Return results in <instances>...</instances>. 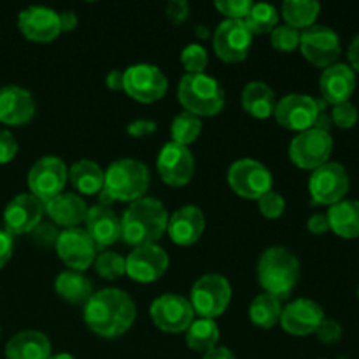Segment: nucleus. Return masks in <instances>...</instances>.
Returning <instances> with one entry per match:
<instances>
[{
  "instance_id": "nucleus-1",
  "label": "nucleus",
  "mask_w": 359,
  "mask_h": 359,
  "mask_svg": "<svg viewBox=\"0 0 359 359\" xmlns=\"http://www.w3.org/2000/svg\"><path fill=\"white\" fill-rule=\"evenodd\" d=\"M83 316L88 328L98 337L118 339L132 328L137 309L128 293L116 287H107L93 293V297L84 305Z\"/></svg>"
},
{
  "instance_id": "nucleus-2",
  "label": "nucleus",
  "mask_w": 359,
  "mask_h": 359,
  "mask_svg": "<svg viewBox=\"0 0 359 359\" xmlns=\"http://www.w3.org/2000/svg\"><path fill=\"white\" fill-rule=\"evenodd\" d=\"M168 226V212L163 203L151 196H142L130 203L121 217V238L125 244H156Z\"/></svg>"
},
{
  "instance_id": "nucleus-3",
  "label": "nucleus",
  "mask_w": 359,
  "mask_h": 359,
  "mask_svg": "<svg viewBox=\"0 0 359 359\" xmlns=\"http://www.w3.org/2000/svg\"><path fill=\"white\" fill-rule=\"evenodd\" d=\"M149 188V170L146 165L133 158H121L109 165L104 172V188H102V205L121 200L135 202L142 198Z\"/></svg>"
},
{
  "instance_id": "nucleus-4",
  "label": "nucleus",
  "mask_w": 359,
  "mask_h": 359,
  "mask_svg": "<svg viewBox=\"0 0 359 359\" xmlns=\"http://www.w3.org/2000/svg\"><path fill=\"white\" fill-rule=\"evenodd\" d=\"M300 277V262L283 245L265 249L258 259V283L265 293L284 300L294 290Z\"/></svg>"
},
{
  "instance_id": "nucleus-5",
  "label": "nucleus",
  "mask_w": 359,
  "mask_h": 359,
  "mask_svg": "<svg viewBox=\"0 0 359 359\" xmlns=\"http://www.w3.org/2000/svg\"><path fill=\"white\" fill-rule=\"evenodd\" d=\"M177 97L186 112L195 116H216L224 107V91L219 81L207 74H184Z\"/></svg>"
},
{
  "instance_id": "nucleus-6",
  "label": "nucleus",
  "mask_w": 359,
  "mask_h": 359,
  "mask_svg": "<svg viewBox=\"0 0 359 359\" xmlns=\"http://www.w3.org/2000/svg\"><path fill=\"white\" fill-rule=\"evenodd\" d=\"M231 300V286L219 273L202 276L191 287V307L200 318L214 319L223 314Z\"/></svg>"
},
{
  "instance_id": "nucleus-7",
  "label": "nucleus",
  "mask_w": 359,
  "mask_h": 359,
  "mask_svg": "<svg viewBox=\"0 0 359 359\" xmlns=\"http://www.w3.org/2000/svg\"><path fill=\"white\" fill-rule=\"evenodd\" d=\"M230 188L242 198L259 200L265 193L272 191V174L258 160L242 158L228 168Z\"/></svg>"
},
{
  "instance_id": "nucleus-8",
  "label": "nucleus",
  "mask_w": 359,
  "mask_h": 359,
  "mask_svg": "<svg viewBox=\"0 0 359 359\" xmlns=\"http://www.w3.org/2000/svg\"><path fill=\"white\" fill-rule=\"evenodd\" d=\"M309 191L314 203L330 207L335 205L342 202L344 196L349 193V174L344 165L328 161L312 170L311 179H309Z\"/></svg>"
},
{
  "instance_id": "nucleus-9",
  "label": "nucleus",
  "mask_w": 359,
  "mask_h": 359,
  "mask_svg": "<svg viewBox=\"0 0 359 359\" xmlns=\"http://www.w3.org/2000/svg\"><path fill=\"white\" fill-rule=\"evenodd\" d=\"M123 90L137 102L153 104L165 97L168 90V79L156 65L137 63L125 70Z\"/></svg>"
},
{
  "instance_id": "nucleus-10",
  "label": "nucleus",
  "mask_w": 359,
  "mask_h": 359,
  "mask_svg": "<svg viewBox=\"0 0 359 359\" xmlns=\"http://www.w3.org/2000/svg\"><path fill=\"white\" fill-rule=\"evenodd\" d=\"M298 48L302 49L305 60H309L312 65L325 67V69L335 65L342 53L339 35L326 25H312L302 30Z\"/></svg>"
},
{
  "instance_id": "nucleus-11",
  "label": "nucleus",
  "mask_w": 359,
  "mask_h": 359,
  "mask_svg": "<svg viewBox=\"0 0 359 359\" xmlns=\"http://www.w3.org/2000/svg\"><path fill=\"white\" fill-rule=\"evenodd\" d=\"M333 151V139L328 132L321 130H305L298 133L290 144V158L297 167L304 170H316L328 163Z\"/></svg>"
},
{
  "instance_id": "nucleus-12",
  "label": "nucleus",
  "mask_w": 359,
  "mask_h": 359,
  "mask_svg": "<svg viewBox=\"0 0 359 359\" xmlns=\"http://www.w3.org/2000/svg\"><path fill=\"white\" fill-rule=\"evenodd\" d=\"M67 184V165L58 156H44L32 165L28 172V188L42 203L62 195Z\"/></svg>"
},
{
  "instance_id": "nucleus-13",
  "label": "nucleus",
  "mask_w": 359,
  "mask_h": 359,
  "mask_svg": "<svg viewBox=\"0 0 359 359\" xmlns=\"http://www.w3.org/2000/svg\"><path fill=\"white\" fill-rule=\"evenodd\" d=\"M151 319L160 330L167 333H179L189 328L193 323V311L189 300L175 293H167L158 297L151 304Z\"/></svg>"
},
{
  "instance_id": "nucleus-14",
  "label": "nucleus",
  "mask_w": 359,
  "mask_h": 359,
  "mask_svg": "<svg viewBox=\"0 0 359 359\" xmlns=\"http://www.w3.org/2000/svg\"><path fill=\"white\" fill-rule=\"evenodd\" d=\"M252 44V34L242 20H224L214 32V51L223 62L245 60Z\"/></svg>"
},
{
  "instance_id": "nucleus-15",
  "label": "nucleus",
  "mask_w": 359,
  "mask_h": 359,
  "mask_svg": "<svg viewBox=\"0 0 359 359\" xmlns=\"http://www.w3.org/2000/svg\"><path fill=\"white\" fill-rule=\"evenodd\" d=\"M318 112L316 98L300 93L286 95L277 102L276 109H273V116L280 126L300 133L314 126Z\"/></svg>"
},
{
  "instance_id": "nucleus-16",
  "label": "nucleus",
  "mask_w": 359,
  "mask_h": 359,
  "mask_svg": "<svg viewBox=\"0 0 359 359\" xmlns=\"http://www.w3.org/2000/svg\"><path fill=\"white\" fill-rule=\"evenodd\" d=\"M55 248L62 262L67 266H70V270L84 272L93 265L97 249H95V244L88 231L83 228H67V230L60 231Z\"/></svg>"
},
{
  "instance_id": "nucleus-17",
  "label": "nucleus",
  "mask_w": 359,
  "mask_h": 359,
  "mask_svg": "<svg viewBox=\"0 0 359 359\" xmlns=\"http://www.w3.org/2000/svg\"><path fill=\"white\" fill-rule=\"evenodd\" d=\"M126 262V273L132 280L137 283L149 284L160 279L168 269V255L163 248L158 244L140 245L135 248L125 258Z\"/></svg>"
},
{
  "instance_id": "nucleus-18",
  "label": "nucleus",
  "mask_w": 359,
  "mask_h": 359,
  "mask_svg": "<svg viewBox=\"0 0 359 359\" xmlns=\"http://www.w3.org/2000/svg\"><path fill=\"white\" fill-rule=\"evenodd\" d=\"M156 167L161 179L167 184L179 188L191 181L193 174H195V158L186 146L168 142L161 147L160 154H158Z\"/></svg>"
},
{
  "instance_id": "nucleus-19",
  "label": "nucleus",
  "mask_w": 359,
  "mask_h": 359,
  "mask_svg": "<svg viewBox=\"0 0 359 359\" xmlns=\"http://www.w3.org/2000/svg\"><path fill=\"white\" fill-rule=\"evenodd\" d=\"M44 203L35 198L32 193H21L7 203L4 210V224L9 235L30 233L42 221Z\"/></svg>"
},
{
  "instance_id": "nucleus-20",
  "label": "nucleus",
  "mask_w": 359,
  "mask_h": 359,
  "mask_svg": "<svg viewBox=\"0 0 359 359\" xmlns=\"http://www.w3.org/2000/svg\"><path fill=\"white\" fill-rule=\"evenodd\" d=\"M20 32L34 42H51L62 34L58 13L44 6H30L18 16Z\"/></svg>"
},
{
  "instance_id": "nucleus-21",
  "label": "nucleus",
  "mask_w": 359,
  "mask_h": 359,
  "mask_svg": "<svg viewBox=\"0 0 359 359\" xmlns=\"http://www.w3.org/2000/svg\"><path fill=\"white\" fill-rule=\"evenodd\" d=\"M325 319L321 305L309 298H297L286 307H283L280 325L287 333L297 337H305L316 333Z\"/></svg>"
},
{
  "instance_id": "nucleus-22",
  "label": "nucleus",
  "mask_w": 359,
  "mask_h": 359,
  "mask_svg": "<svg viewBox=\"0 0 359 359\" xmlns=\"http://www.w3.org/2000/svg\"><path fill=\"white\" fill-rule=\"evenodd\" d=\"M86 231L97 251H104L121 238V219L109 205H93L88 209Z\"/></svg>"
},
{
  "instance_id": "nucleus-23",
  "label": "nucleus",
  "mask_w": 359,
  "mask_h": 359,
  "mask_svg": "<svg viewBox=\"0 0 359 359\" xmlns=\"http://www.w3.org/2000/svg\"><path fill=\"white\" fill-rule=\"evenodd\" d=\"M35 114V100L25 88L9 84L0 88V123L11 126L25 125Z\"/></svg>"
},
{
  "instance_id": "nucleus-24",
  "label": "nucleus",
  "mask_w": 359,
  "mask_h": 359,
  "mask_svg": "<svg viewBox=\"0 0 359 359\" xmlns=\"http://www.w3.org/2000/svg\"><path fill=\"white\" fill-rule=\"evenodd\" d=\"M319 90H321V98L328 105L349 102L356 90L354 70L346 63H335V65L328 67L319 79Z\"/></svg>"
},
{
  "instance_id": "nucleus-25",
  "label": "nucleus",
  "mask_w": 359,
  "mask_h": 359,
  "mask_svg": "<svg viewBox=\"0 0 359 359\" xmlns=\"http://www.w3.org/2000/svg\"><path fill=\"white\" fill-rule=\"evenodd\" d=\"M205 230V216L196 205H184L172 214L167 231L177 245H191L202 237Z\"/></svg>"
},
{
  "instance_id": "nucleus-26",
  "label": "nucleus",
  "mask_w": 359,
  "mask_h": 359,
  "mask_svg": "<svg viewBox=\"0 0 359 359\" xmlns=\"http://www.w3.org/2000/svg\"><path fill=\"white\" fill-rule=\"evenodd\" d=\"M88 209L90 207L86 205V202L74 193H62L44 203V212L51 217L53 223L60 224L65 230L77 228V224L86 221Z\"/></svg>"
},
{
  "instance_id": "nucleus-27",
  "label": "nucleus",
  "mask_w": 359,
  "mask_h": 359,
  "mask_svg": "<svg viewBox=\"0 0 359 359\" xmlns=\"http://www.w3.org/2000/svg\"><path fill=\"white\" fill-rule=\"evenodd\" d=\"M51 356V342L42 332L25 330L16 333L6 346L7 359H48Z\"/></svg>"
},
{
  "instance_id": "nucleus-28",
  "label": "nucleus",
  "mask_w": 359,
  "mask_h": 359,
  "mask_svg": "<svg viewBox=\"0 0 359 359\" xmlns=\"http://www.w3.org/2000/svg\"><path fill=\"white\" fill-rule=\"evenodd\" d=\"M276 104V93L263 81H251L242 90V107L255 118L266 119L272 116Z\"/></svg>"
},
{
  "instance_id": "nucleus-29",
  "label": "nucleus",
  "mask_w": 359,
  "mask_h": 359,
  "mask_svg": "<svg viewBox=\"0 0 359 359\" xmlns=\"http://www.w3.org/2000/svg\"><path fill=\"white\" fill-rule=\"evenodd\" d=\"M55 290L63 300L72 305H86L93 297V284L83 272L63 270L55 280Z\"/></svg>"
},
{
  "instance_id": "nucleus-30",
  "label": "nucleus",
  "mask_w": 359,
  "mask_h": 359,
  "mask_svg": "<svg viewBox=\"0 0 359 359\" xmlns=\"http://www.w3.org/2000/svg\"><path fill=\"white\" fill-rule=\"evenodd\" d=\"M330 230L342 238L359 237V202L358 200H342L330 207L328 214Z\"/></svg>"
},
{
  "instance_id": "nucleus-31",
  "label": "nucleus",
  "mask_w": 359,
  "mask_h": 359,
  "mask_svg": "<svg viewBox=\"0 0 359 359\" xmlns=\"http://www.w3.org/2000/svg\"><path fill=\"white\" fill-rule=\"evenodd\" d=\"M69 181L83 195H95L104 188V170L93 160H79L69 168Z\"/></svg>"
},
{
  "instance_id": "nucleus-32",
  "label": "nucleus",
  "mask_w": 359,
  "mask_h": 359,
  "mask_svg": "<svg viewBox=\"0 0 359 359\" xmlns=\"http://www.w3.org/2000/svg\"><path fill=\"white\" fill-rule=\"evenodd\" d=\"M219 340V328H217L214 319H196L186 330V344L189 349L198 351V353H209L214 347H217Z\"/></svg>"
},
{
  "instance_id": "nucleus-33",
  "label": "nucleus",
  "mask_w": 359,
  "mask_h": 359,
  "mask_svg": "<svg viewBox=\"0 0 359 359\" xmlns=\"http://www.w3.org/2000/svg\"><path fill=\"white\" fill-rule=\"evenodd\" d=\"M280 314H283V304L279 298L269 293L258 294L249 307L251 321L263 330L273 328L280 321Z\"/></svg>"
},
{
  "instance_id": "nucleus-34",
  "label": "nucleus",
  "mask_w": 359,
  "mask_h": 359,
  "mask_svg": "<svg viewBox=\"0 0 359 359\" xmlns=\"http://www.w3.org/2000/svg\"><path fill=\"white\" fill-rule=\"evenodd\" d=\"M321 4L316 0H286L283 4V16L286 25L293 28H309L316 25Z\"/></svg>"
},
{
  "instance_id": "nucleus-35",
  "label": "nucleus",
  "mask_w": 359,
  "mask_h": 359,
  "mask_svg": "<svg viewBox=\"0 0 359 359\" xmlns=\"http://www.w3.org/2000/svg\"><path fill=\"white\" fill-rule=\"evenodd\" d=\"M244 23L252 35L270 34L279 23V13H277L276 6L269 2L252 4Z\"/></svg>"
},
{
  "instance_id": "nucleus-36",
  "label": "nucleus",
  "mask_w": 359,
  "mask_h": 359,
  "mask_svg": "<svg viewBox=\"0 0 359 359\" xmlns=\"http://www.w3.org/2000/svg\"><path fill=\"white\" fill-rule=\"evenodd\" d=\"M200 132H202V121H200L198 116L191 114V112H181L172 121V142L175 144L188 147L189 144L198 139Z\"/></svg>"
},
{
  "instance_id": "nucleus-37",
  "label": "nucleus",
  "mask_w": 359,
  "mask_h": 359,
  "mask_svg": "<svg viewBox=\"0 0 359 359\" xmlns=\"http://www.w3.org/2000/svg\"><path fill=\"white\" fill-rule=\"evenodd\" d=\"M95 272L102 277V279L114 280L118 277L126 273V262L121 255L112 251H102L100 255L95 256Z\"/></svg>"
},
{
  "instance_id": "nucleus-38",
  "label": "nucleus",
  "mask_w": 359,
  "mask_h": 359,
  "mask_svg": "<svg viewBox=\"0 0 359 359\" xmlns=\"http://www.w3.org/2000/svg\"><path fill=\"white\" fill-rule=\"evenodd\" d=\"M181 63L186 74H203L209 63V55L202 44H188L181 53Z\"/></svg>"
},
{
  "instance_id": "nucleus-39",
  "label": "nucleus",
  "mask_w": 359,
  "mask_h": 359,
  "mask_svg": "<svg viewBox=\"0 0 359 359\" xmlns=\"http://www.w3.org/2000/svg\"><path fill=\"white\" fill-rule=\"evenodd\" d=\"M270 41L273 48L279 51H293L300 46V32L290 25H277L270 32Z\"/></svg>"
},
{
  "instance_id": "nucleus-40",
  "label": "nucleus",
  "mask_w": 359,
  "mask_h": 359,
  "mask_svg": "<svg viewBox=\"0 0 359 359\" xmlns=\"http://www.w3.org/2000/svg\"><path fill=\"white\" fill-rule=\"evenodd\" d=\"M259 212L269 219H277L283 216L284 209H286V202H284L283 195L277 191H269L258 200Z\"/></svg>"
},
{
  "instance_id": "nucleus-41",
  "label": "nucleus",
  "mask_w": 359,
  "mask_h": 359,
  "mask_svg": "<svg viewBox=\"0 0 359 359\" xmlns=\"http://www.w3.org/2000/svg\"><path fill=\"white\" fill-rule=\"evenodd\" d=\"M251 0H217L216 9L226 16V20H245L251 11Z\"/></svg>"
},
{
  "instance_id": "nucleus-42",
  "label": "nucleus",
  "mask_w": 359,
  "mask_h": 359,
  "mask_svg": "<svg viewBox=\"0 0 359 359\" xmlns=\"http://www.w3.org/2000/svg\"><path fill=\"white\" fill-rule=\"evenodd\" d=\"M358 118H359L358 109L354 107L351 102H344V104L333 105L332 121L335 123L339 128H344V130L353 128V126L358 123Z\"/></svg>"
},
{
  "instance_id": "nucleus-43",
  "label": "nucleus",
  "mask_w": 359,
  "mask_h": 359,
  "mask_svg": "<svg viewBox=\"0 0 359 359\" xmlns=\"http://www.w3.org/2000/svg\"><path fill=\"white\" fill-rule=\"evenodd\" d=\"M30 237L35 245L46 249V248H51V245H56V242H58V237H60V231L55 224L42 223L41 221V223L30 231Z\"/></svg>"
},
{
  "instance_id": "nucleus-44",
  "label": "nucleus",
  "mask_w": 359,
  "mask_h": 359,
  "mask_svg": "<svg viewBox=\"0 0 359 359\" xmlns=\"http://www.w3.org/2000/svg\"><path fill=\"white\" fill-rule=\"evenodd\" d=\"M316 335L323 344H337L342 339V326L333 319H323L319 328L316 330Z\"/></svg>"
},
{
  "instance_id": "nucleus-45",
  "label": "nucleus",
  "mask_w": 359,
  "mask_h": 359,
  "mask_svg": "<svg viewBox=\"0 0 359 359\" xmlns=\"http://www.w3.org/2000/svg\"><path fill=\"white\" fill-rule=\"evenodd\" d=\"M18 154V142L9 130H0V165L9 163Z\"/></svg>"
},
{
  "instance_id": "nucleus-46",
  "label": "nucleus",
  "mask_w": 359,
  "mask_h": 359,
  "mask_svg": "<svg viewBox=\"0 0 359 359\" xmlns=\"http://www.w3.org/2000/svg\"><path fill=\"white\" fill-rule=\"evenodd\" d=\"M167 18L174 25H181L188 20L189 16V4L186 0H170L165 7Z\"/></svg>"
},
{
  "instance_id": "nucleus-47",
  "label": "nucleus",
  "mask_w": 359,
  "mask_h": 359,
  "mask_svg": "<svg viewBox=\"0 0 359 359\" xmlns=\"http://www.w3.org/2000/svg\"><path fill=\"white\" fill-rule=\"evenodd\" d=\"M156 130V121H151V119H135V121L128 123V126H126V132L133 137H146L149 133H154Z\"/></svg>"
},
{
  "instance_id": "nucleus-48",
  "label": "nucleus",
  "mask_w": 359,
  "mask_h": 359,
  "mask_svg": "<svg viewBox=\"0 0 359 359\" xmlns=\"http://www.w3.org/2000/svg\"><path fill=\"white\" fill-rule=\"evenodd\" d=\"M14 251L13 235L7 233L6 230H0V270L7 265Z\"/></svg>"
},
{
  "instance_id": "nucleus-49",
  "label": "nucleus",
  "mask_w": 359,
  "mask_h": 359,
  "mask_svg": "<svg viewBox=\"0 0 359 359\" xmlns=\"http://www.w3.org/2000/svg\"><path fill=\"white\" fill-rule=\"evenodd\" d=\"M307 228L311 233L316 235H323L330 230V223L326 214H312L307 221Z\"/></svg>"
},
{
  "instance_id": "nucleus-50",
  "label": "nucleus",
  "mask_w": 359,
  "mask_h": 359,
  "mask_svg": "<svg viewBox=\"0 0 359 359\" xmlns=\"http://www.w3.org/2000/svg\"><path fill=\"white\" fill-rule=\"evenodd\" d=\"M60 18V30L62 32H72L77 27V14L74 11H63L58 14Z\"/></svg>"
},
{
  "instance_id": "nucleus-51",
  "label": "nucleus",
  "mask_w": 359,
  "mask_h": 359,
  "mask_svg": "<svg viewBox=\"0 0 359 359\" xmlns=\"http://www.w3.org/2000/svg\"><path fill=\"white\" fill-rule=\"evenodd\" d=\"M105 84H107V88H111L114 91L123 90V86H125V72H121V70H111L107 74V77H105Z\"/></svg>"
},
{
  "instance_id": "nucleus-52",
  "label": "nucleus",
  "mask_w": 359,
  "mask_h": 359,
  "mask_svg": "<svg viewBox=\"0 0 359 359\" xmlns=\"http://www.w3.org/2000/svg\"><path fill=\"white\" fill-rule=\"evenodd\" d=\"M332 126H333L332 114H330L328 111H319V112H318V118H316L314 126H312V128L321 130V132H328V133H330V130H332Z\"/></svg>"
},
{
  "instance_id": "nucleus-53",
  "label": "nucleus",
  "mask_w": 359,
  "mask_h": 359,
  "mask_svg": "<svg viewBox=\"0 0 359 359\" xmlns=\"http://www.w3.org/2000/svg\"><path fill=\"white\" fill-rule=\"evenodd\" d=\"M347 56H349V63L351 69L358 70L359 72V35L351 41L349 44V51H347Z\"/></svg>"
},
{
  "instance_id": "nucleus-54",
  "label": "nucleus",
  "mask_w": 359,
  "mask_h": 359,
  "mask_svg": "<svg viewBox=\"0 0 359 359\" xmlns=\"http://www.w3.org/2000/svg\"><path fill=\"white\" fill-rule=\"evenodd\" d=\"M202 359H237L228 347H214L212 351L203 354Z\"/></svg>"
},
{
  "instance_id": "nucleus-55",
  "label": "nucleus",
  "mask_w": 359,
  "mask_h": 359,
  "mask_svg": "<svg viewBox=\"0 0 359 359\" xmlns=\"http://www.w3.org/2000/svg\"><path fill=\"white\" fill-rule=\"evenodd\" d=\"M195 34H196V37H198V39H207L210 35V32H209V28L205 27V25H196Z\"/></svg>"
},
{
  "instance_id": "nucleus-56",
  "label": "nucleus",
  "mask_w": 359,
  "mask_h": 359,
  "mask_svg": "<svg viewBox=\"0 0 359 359\" xmlns=\"http://www.w3.org/2000/svg\"><path fill=\"white\" fill-rule=\"evenodd\" d=\"M48 359H76L72 354H67V353H58V354H51Z\"/></svg>"
},
{
  "instance_id": "nucleus-57",
  "label": "nucleus",
  "mask_w": 359,
  "mask_h": 359,
  "mask_svg": "<svg viewBox=\"0 0 359 359\" xmlns=\"http://www.w3.org/2000/svg\"><path fill=\"white\" fill-rule=\"evenodd\" d=\"M358 297H359V290H358Z\"/></svg>"
}]
</instances>
